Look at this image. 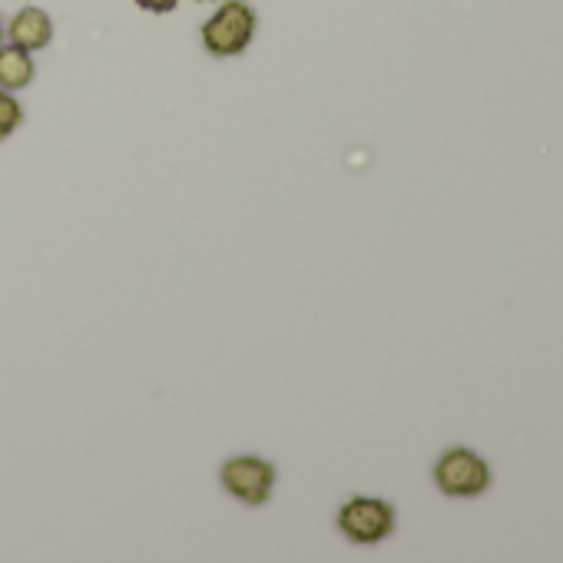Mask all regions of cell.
Here are the masks:
<instances>
[{
    "label": "cell",
    "mask_w": 563,
    "mask_h": 563,
    "mask_svg": "<svg viewBox=\"0 0 563 563\" xmlns=\"http://www.w3.org/2000/svg\"><path fill=\"white\" fill-rule=\"evenodd\" d=\"M255 34V11L242 0H225V4L202 24V47L212 57H235L252 44Z\"/></svg>",
    "instance_id": "1"
},
{
    "label": "cell",
    "mask_w": 563,
    "mask_h": 563,
    "mask_svg": "<svg viewBox=\"0 0 563 563\" xmlns=\"http://www.w3.org/2000/svg\"><path fill=\"white\" fill-rule=\"evenodd\" d=\"M434 481L451 497H477L490 484V471L484 457H477L467 448H451L434 464Z\"/></svg>",
    "instance_id": "2"
},
{
    "label": "cell",
    "mask_w": 563,
    "mask_h": 563,
    "mask_svg": "<svg viewBox=\"0 0 563 563\" xmlns=\"http://www.w3.org/2000/svg\"><path fill=\"white\" fill-rule=\"evenodd\" d=\"M339 530L352 543H378L395 530V507L378 497H352L339 510Z\"/></svg>",
    "instance_id": "3"
},
{
    "label": "cell",
    "mask_w": 563,
    "mask_h": 563,
    "mask_svg": "<svg viewBox=\"0 0 563 563\" xmlns=\"http://www.w3.org/2000/svg\"><path fill=\"white\" fill-rule=\"evenodd\" d=\"M219 481L225 487V494H232L242 504H265L272 487H275V467L262 457L242 454V457H229L219 471Z\"/></svg>",
    "instance_id": "4"
},
{
    "label": "cell",
    "mask_w": 563,
    "mask_h": 563,
    "mask_svg": "<svg viewBox=\"0 0 563 563\" xmlns=\"http://www.w3.org/2000/svg\"><path fill=\"white\" fill-rule=\"evenodd\" d=\"M11 41L21 51H44L54 41V24L41 8H24L14 21H11Z\"/></svg>",
    "instance_id": "5"
},
{
    "label": "cell",
    "mask_w": 563,
    "mask_h": 563,
    "mask_svg": "<svg viewBox=\"0 0 563 563\" xmlns=\"http://www.w3.org/2000/svg\"><path fill=\"white\" fill-rule=\"evenodd\" d=\"M34 60L27 51H21L18 44L0 51V87L4 90H24L34 80Z\"/></svg>",
    "instance_id": "6"
},
{
    "label": "cell",
    "mask_w": 563,
    "mask_h": 563,
    "mask_svg": "<svg viewBox=\"0 0 563 563\" xmlns=\"http://www.w3.org/2000/svg\"><path fill=\"white\" fill-rule=\"evenodd\" d=\"M21 123H24V110H21V103L11 97V90L0 87V140H8Z\"/></svg>",
    "instance_id": "7"
},
{
    "label": "cell",
    "mask_w": 563,
    "mask_h": 563,
    "mask_svg": "<svg viewBox=\"0 0 563 563\" xmlns=\"http://www.w3.org/2000/svg\"><path fill=\"white\" fill-rule=\"evenodd\" d=\"M136 4L150 14H169L176 11V0H136Z\"/></svg>",
    "instance_id": "8"
},
{
    "label": "cell",
    "mask_w": 563,
    "mask_h": 563,
    "mask_svg": "<svg viewBox=\"0 0 563 563\" xmlns=\"http://www.w3.org/2000/svg\"><path fill=\"white\" fill-rule=\"evenodd\" d=\"M0 41H4V24H0Z\"/></svg>",
    "instance_id": "9"
}]
</instances>
